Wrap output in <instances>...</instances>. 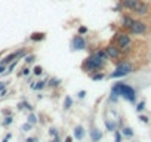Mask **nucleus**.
<instances>
[{"instance_id": "1", "label": "nucleus", "mask_w": 151, "mask_h": 142, "mask_svg": "<svg viewBox=\"0 0 151 142\" xmlns=\"http://www.w3.org/2000/svg\"><path fill=\"white\" fill-rule=\"evenodd\" d=\"M113 93H116L117 96H123L126 101L129 102H135L136 99V92L133 87H131L129 84H124V83H116L111 89Z\"/></svg>"}, {"instance_id": "2", "label": "nucleus", "mask_w": 151, "mask_h": 142, "mask_svg": "<svg viewBox=\"0 0 151 142\" xmlns=\"http://www.w3.org/2000/svg\"><path fill=\"white\" fill-rule=\"evenodd\" d=\"M104 64H105L104 59H101L96 53H92L91 56L86 58V61L83 64V68L86 71H93V73H95V71H98V70H101L104 67Z\"/></svg>"}, {"instance_id": "3", "label": "nucleus", "mask_w": 151, "mask_h": 142, "mask_svg": "<svg viewBox=\"0 0 151 142\" xmlns=\"http://www.w3.org/2000/svg\"><path fill=\"white\" fill-rule=\"evenodd\" d=\"M131 71H132V65H131V64H129V62H120V64L116 67L114 73L110 74V77H111V79L124 77V76H127L129 73H131Z\"/></svg>"}, {"instance_id": "4", "label": "nucleus", "mask_w": 151, "mask_h": 142, "mask_svg": "<svg viewBox=\"0 0 151 142\" xmlns=\"http://www.w3.org/2000/svg\"><path fill=\"white\" fill-rule=\"evenodd\" d=\"M129 31H131L132 34H144L147 31V24L142 22V21H133L132 25L129 27Z\"/></svg>"}, {"instance_id": "5", "label": "nucleus", "mask_w": 151, "mask_h": 142, "mask_svg": "<svg viewBox=\"0 0 151 142\" xmlns=\"http://www.w3.org/2000/svg\"><path fill=\"white\" fill-rule=\"evenodd\" d=\"M71 44H73V49L74 51H83V49H86V40H84V37L81 34L74 36Z\"/></svg>"}, {"instance_id": "6", "label": "nucleus", "mask_w": 151, "mask_h": 142, "mask_svg": "<svg viewBox=\"0 0 151 142\" xmlns=\"http://www.w3.org/2000/svg\"><path fill=\"white\" fill-rule=\"evenodd\" d=\"M117 44H119V47L120 49H124V51H127V47L131 46V37H129V34H119V37H117Z\"/></svg>"}, {"instance_id": "7", "label": "nucleus", "mask_w": 151, "mask_h": 142, "mask_svg": "<svg viewBox=\"0 0 151 142\" xmlns=\"http://www.w3.org/2000/svg\"><path fill=\"white\" fill-rule=\"evenodd\" d=\"M105 53L108 55V58H111V59H119V56H120L119 47L114 46V44H108V46H107L105 47Z\"/></svg>"}, {"instance_id": "8", "label": "nucleus", "mask_w": 151, "mask_h": 142, "mask_svg": "<svg viewBox=\"0 0 151 142\" xmlns=\"http://www.w3.org/2000/svg\"><path fill=\"white\" fill-rule=\"evenodd\" d=\"M120 3L123 8H126L129 11H135V8L141 3V0H120Z\"/></svg>"}, {"instance_id": "9", "label": "nucleus", "mask_w": 151, "mask_h": 142, "mask_svg": "<svg viewBox=\"0 0 151 142\" xmlns=\"http://www.w3.org/2000/svg\"><path fill=\"white\" fill-rule=\"evenodd\" d=\"M18 55H19V51H16V52H12V53H9V55H6L5 58H0V64L2 65H9L13 59H18Z\"/></svg>"}, {"instance_id": "10", "label": "nucleus", "mask_w": 151, "mask_h": 142, "mask_svg": "<svg viewBox=\"0 0 151 142\" xmlns=\"http://www.w3.org/2000/svg\"><path fill=\"white\" fill-rule=\"evenodd\" d=\"M148 11H150L148 5H145V3H142V2L135 8V13H138V15H147V13H148Z\"/></svg>"}, {"instance_id": "11", "label": "nucleus", "mask_w": 151, "mask_h": 142, "mask_svg": "<svg viewBox=\"0 0 151 142\" xmlns=\"http://www.w3.org/2000/svg\"><path fill=\"white\" fill-rule=\"evenodd\" d=\"M91 138H92V142H99V141H101V138H102L101 130H99V129H96V127H93V129H92V132H91Z\"/></svg>"}, {"instance_id": "12", "label": "nucleus", "mask_w": 151, "mask_h": 142, "mask_svg": "<svg viewBox=\"0 0 151 142\" xmlns=\"http://www.w3.org/2000/svg\"><path fill=\"white\" fill-rule=\"evenodd\" d=\"M74 138L79 139V141H81L84 138V127L83 126H76V129H74Z\"/></svg>"}, {"instance_id": "13", "label": "nucleus", "mask_w": 151, "mask_h": 142, "mask_svg": "<svg viewBox=\"0 0 151 142\" xmlns=\"http://www.w3.org/2000/svg\"><path fill=\"white\" fill-rule=\"evenodd\" d=\"M48 80H49V79L46 77L45 80H40V82H37L36 84H33V86H31V89H33V90H41V89H45V86L48 84Z\"/></svg>"}, {"instance_id": "14", "label": "nucleus", "mask_w": 151, "mask_h": 142, "mask_svg": "<svg viewBox=\"0 0 151 142\" xmlns=\"http://www.w3.org/2000/svg\"><path fill=\"white\" fill-rule=\"evenodd\" d=\"M30 39L33 41H43V40L46 39V33H33L30 36Z\"/></svg>"}, {"instance_id": "15", "label": "nucleus", "mask_w": 151, "mask_h": 142, "mask_svg": "<svg viewBox=\"0 0 151 142\" xmlns=\"http://www.w3.org/2000/svg\"><path fill=\"white\" fill-rule=\"evenodd\" d=\"M132 22H133V19H132L131 16H127V15H124V16L122 18V24H123L124 28H129V27L132 25Z\"/></svg>"}, {"instance_id": "16", "label": "nucleus", "mask_w": 151, "mask_h": 142, "mask_svg": "<svg viewBox=\"0 0 151 142\" xmlns=\"http://www.w3.org/2000/svg\"><path fill=\"white\" fill-rule=\"evenodd\" d=\"M59 83H61V79L53 77V79H49V80H48V84H46V86H49V87H58Z\"/></svg>"}, {"instance_id": "17", "label": "nucleus", "mask_w": 151, "mask_h": 142, "mask_svg": "<svg viewBox=\"0 0 151 142\" xmlns=\"http://www.w3.org/2000/svg\"><path fill=\"white\" fill-rule=\"evenodd\" d=\"M73 105V99L70 96H65V99H64V110H70Z\"/></svg>"}, {"instance_id": "18", "label": "nucleus", "mask_w": 151, "mask_h": 142, "mask_svg": "<svg viewBox=\"0 0 151 142\" xmlns=\"http://www.w3.org/2000/svg\"><path fill=\"white\" fill-rule=\"evenodd\" d=\"M37 122H39V118H37V115H36L34 112H31V114L28 115V123L34 126V124H37Z\"/></svg>"}, {"instance_id": "19", "label": "nucleus", "mask_w": 151, "mask_h": 142, "mask_svg": "<svg viewBox=\"0 0 151 142\" xmlns=\"http://www.w3.org/2000/svg\"><path fill=\"white\" fill-rule=\"evenodd\" d=\"M122 133H123L124 136H127V138H132V136H133V130H132L131 127H123Z\"/></svg>"}, {"instance_id": "20", "label": "nucleus", "mask_w": 151, "mask_h": 142, "mask_svg": "<svg viewBox=\"0 0 151 142\" xmlns=\"http://www.w3.org/2000/svg\"><path fill=\"white\" fill-rule=\"evenodd\" d=\"M18 108H19V110H22V108H25V110H30V111H33V107H31V105H30L28 102H25V101H22V102H19Z\"/></svg>"}, {"instance_id": "21", "label": "nucleus", "mask_w": 151, "mask_h": 142, "mask_svg": "<svg viewBox=\"0 0 151 142\" xmlns=\"http://www.w3.org/2000/svg\"><path fill=\"white\" fill-rule=\"evenodd\" d=\"M33 74H34V76H41V74H43V68H41L40 65H36L34 70H33Z\"/></svg>"}, {"instance_id": "22", "label": "nucleus", "mask_w": 151, "mask_h": 142, "mask_svg": "<svg viewBox=\"0 0 151 142\" xmlns=\"http://www.w3.org/2000/svg\"><path fill=\"white\" fill-rule=\"evenodd\" d=\"M95 53H96V55H98L101 59H104V61H107V59H108V55L105 53V51H96Z\"/></svg>"}, {"instance_id": "23", "label": "nucleus", "mask_w": 151, "mask_h": 142, "mask_svg": "<svg viewBox=\"0 0 151 142\" xmlns=\"http://www.w3.org/2000/svg\"><path fill=\"white\" fill-rule=\"evenodd\" d=\"M16 64H18V59H13V61H12V64H9V67L6 68L8 73H12V71L15 70V67H16Z\"/></svg>"}, {"instance_id": "24", "label": "nucleus", "mask_w": 151, "mask_h": 142, "mask_svg": "<svg viewBox=\"0 0 151 142\" xmlns=\"http://www.w3.org/2000/svg\"><path fill=\"white\" fill-rule=\"evenodd\" d=\"M105 126H107V129H108L110 132H114V130H116V124L111 123V122H108V120H105Z\"/></svg>"}, {"instance_id": "25", "label": "nucleus", "mask_w": 151, "mask_h": 142, "mask_svg": "<svg viewBox=\"0 0 151 142\" xmlns=\"http://www.w3.org/2000/svg\"><path fill=\"white\" fill-rule=\"evenodd\" d=\"M12 122H13L12 115H6L5 120H3V126H9V124H12Z\"/></svg>"}, {"instance_id": "26", "label": "nucleus", "mask_w": 151, "mask_h": 142, "mask_svg": "<svg viewBox=\"0 0 151 142\" xmlns=\"http://www.w3.org/2000/svg\"><path fill=\"white\" fill-rule=\"evenodd\" d=\"M30 73H31V70H30L28 67H24V68H22V71L19 73V76H24V77H27V76H30Z\"/></svg>"}, {"instance_id": "27", "label": "nucleus", "mask_w": 151, "mask_h": 142, "mask_svg": "<svg viewBox=\"0 0 151 142\" xmlns=\"http://www.w3.org/2000/svg\"><path fill=\"white\" fill-rule=\"evenodd\" d=\"M104 77H105V74H104V73H99V74H92V80H95V82L102 80Z\"/></svg>"}, {"instance_id": "28", "label": "nucleus", "mask_w": 151, "mask_h": 142, "mask_svg": "<svg viewBox=\"0 0 151 142\" xmlns=\"http://www.w3.org/2000/svg\"><path fill=\"white\" fill-rule=\"evenodd\" d=\"M24 58H25V62H27V64H31V62L36 59V56H34V55H25Z\"/></svg>"}, {"instance_id": "29", "label": "nucleus", "mask_w": 151, "mask_h": 142, "mask_svg": "<svg viewBox=\"0 0 151 142\" xmlns=\"http://www.w3.org/2000/svg\"><path fill=\"white\" fill-rule=\"evenodd\" d=\"M114 142H122V133L119 130H116L114 133Z\"/></svg>"}, {"instance_id": "30", "label": "nucleus", "mask_w": 151, "mask_h": 142, "mask_svg": "<svg viewBox=\"0 0 151 142\" xmlns=\"http://www.w3.org/2000/svg\"><path fill=\"white\" fill-rule=\"evenodd\" d=\"M144 108H145V102H144V101H141V102L136 105V111H138V112H141Z\"/></svg>"}, {"instance_id": "31", "label": "nucleus", "mask_w": 151, "mask_h": 142, "mask_svg": "<svg viewBox=\"0 0 151 142\" xmlns=\"http://www.w3.org/2000/svg\"><path fill=\"white\" fill-rule=\"evenodd\" d=\"M31 127H33V124H30V123L27 122V123L22 126V132H30V130H31Z\"/></svg>"}, {"instance_id": "32", "label": "nucleus", "mask_w": 151, "mask_h": 142, "mask_svg": "<svg viewBox=\"0 0 151 142\" xmlns=\"http://www.w3.org/2000/svg\"><path fill=\"white\" fill-rule=\"evenodd\" d=\"M49 135H51V136H53V138H55V136H56V135H59V132H58V130H56V127H51V129H49Z\"/></svg>"}, {"instance_id": "33", "label": "nucleus", "mask_w": 151, "mask_h": 142, "mask_svg": "<svg viewBox=\"0 0 151 142\" xmlns=\"http://www.w3.org/2000/svg\"><path fill=\"white\" fill-rule=\"evenodd\" d=\"M139 120H141L142 123H148V122H150V118H148L147 115H139Z\"/></svg>"}, {"instance_id": "34", "label": "nucleus", "mask_w": 151, "mask_h": 142, "mask_svg": "<svg viewBox=\"0 0 151 142\" xmlns=\"http://www.w3.org/2000/svg\"><path fill=\"white\" fill-rule=\"evenodd\" d=\"M84 33H88V28L86 27H79V34H84Z\"/></svg>"}, {"instance_id": "35", "label": "nucleus", "mask_w": 151, "mask_h": 142, "mask_svg": "<svg viewBox=\"0 0 151 142\" xmlns=\"http://www.w3.org/2000/svg\"><path fill=\"white\" fill-rule=\"evenodd\" d=\"M77 96H79L80 99H81V98H84V96H86V90H80V92L77 93Z\"/></svg>"}, {"instance_id": "36", "label": "nucleus", "mask_w": 151, "mask_h": 142, "mask_svg": "<svg viewBox=\"0 0 151 142\" xmlns=\"http://www.w3.org/2000/svg\"><path fill=\"white\" fill-rule=\"evenodd\" d=\"M6 68H8V65H2V64H0V74H5Z\"/></svg>"}, {"instance_id": "37", "label": "nucleus", "mask_w": 151, "mask_h": 142, "mask_svg": "<svg viewBox=\"0 0 151 142\" xmlns=\"http://www.w3.org/2000/svg\"><path fill=\"white\" fill-rule=\"evenodd\" d=\"M8 86V82H0V90H3Z\"/></svg>"}, {"instance_id": "38", "label": "nucleus", "mask_w": 151, "mask_h": 142, "mask_svg": "<svg viewBox=\"0 0 151 142\" xmlns=\"http://www.w3.org/2000/svg\"><path fill=\"white\" fill-rule=\"evenodd\" d=\"M11 138H12V135H11V133H8V135L3 138V141H2V142H9V139H11Z\"/></svg>"}, {"instance_id": "39", "label": "nucleus", "mask_w": 151, "mask_h": 142, "mask_svg": "<svg viewBox=\"0 0 151 142\" xmlns=\"http://www.w3.org/2000/svg\"><path fill=\"white\" fill-rule=\"evenodd\" d=\"M6 93H8V90H6V87H5L3 90H0V96H6Z\"/></svg>"}, {"instance_id": "40", "label": "nucleus", "mask_w": 151, "mask_h": 142, "mask_svg": "<svg viewBox=\"0 0 151 142\" xmlns=\"http://www.w3.org/2000/svg\"><path fill=\"white\" fill-rule=\"evenodd\" d=\"M27 142H37V138H28Z\"/></svg>"}, {"instance_id": "41", "label": "nucleus", "mask_w": 151, "mask_h": 142, "mask_svg": "<svg viewBox=\"0 0 151 142\" xmlns=\"http://www.w3.org/2000/svg\"><path fill=\"white\" fill-rule=\"evenodd\" d=\"M64 142H73V138H71V136H67V138H65V141H64Z\"/></svg>"}, {"instance_id": "42", "label": "nucleus", "mask_w": 151, "mask_h": 142, "mask_svg": "<svg viewBox=\"0 0 151 142\" xmlns=\"http://www.w3.org/2000/svg\"><path fill=\"white\" fill-rule=\"evenodd\" d=\"M53 142H61V139H59V135H56V136H55V139H53Z\"/></svg>"}, {"instance_id": "43", "label": "nucleus", "mask_w": 151, "mask_h": 142, "mask_svg": "<svg viewBox=\"0 0 151 142\" xmlns=\"http://www.w3.org/2000/svg\"><path fill=\"white\" fill-rule=\"evenodd\" d=\"M0 58H2V53H0Z\"/></svg>"}]
</instances>
